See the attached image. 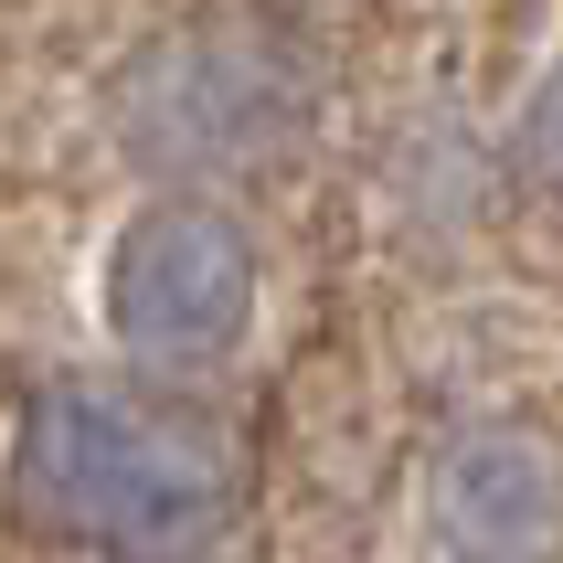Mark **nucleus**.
Returning <instances> with one entry per match:
<instances>
[{"label":"nucleus","instance_id":"obj_1","mask_svg":"<svg viewBox=\"0 0 563 563\" xmlns=\"http://www.w3.org/2000/svg\"><path fill=\"white\" fill-rule=\"evenodd\" d=\"M11 489L54 542L118 563H191L245 510V446L223 415L139 383H43L11 437Z\"/></svg>","mask_w":563,"mask_h":563},{"label":"nucleus","instance_id":"obj_2","mask_svg":"<svg viewBox=\"0 0 563 563\" xmlns=\"http://www.w3.org/2000/svg\"><path fill=\"white\" fill-rule=\"evenodd\" d=\"M107 118H118V150L159 181H234V170H266V159L298 150L309 64L277 32H245V22L170 32L118 75Z\"/></svg>","mask_w":563,"mask_h":563},{"label":"nucleus","instance_id":"obj_3","mask_svg":"<svg viewBox=\"0 0 563 563\" xmlns=\"http://www.w3.org/2000/svg\"><path fill=\"white\" fill-rule=\"evenodd\" d=\"M255 234L202 191H170L107 255V330L139 373H213L255 330Z\"/></svg>","mask_w":563,"mask_h":563},{"label":"nucleus","instance_id":"obj_4","mask_svg":"<svg viewBox=\"0 0 563 563\" xmlns=\"http://www.w3.org/2000/svg\"><path fill=\"white\" fill-rule=\"evenodd\" d=\"M426 532L457 563H563V437L542 415H468L426 457Z\"/></svg>","mask_w":563,"mask_h":563},{"label":"nucleus","instance_id":"obj_5","mask_svg":"<svg viewBox=\"0 0 563 563\" xmlns=\"http://www.w3.org/2000/svg\"><path fill=\"white\" fill-rule=\"evenodd\" d=\"M510 150H521V181L563 213V64L532 86V107H521V139H510Z\"/></svg>","mask_w":563,"mask_h":563}]
</instances>
